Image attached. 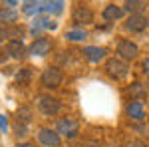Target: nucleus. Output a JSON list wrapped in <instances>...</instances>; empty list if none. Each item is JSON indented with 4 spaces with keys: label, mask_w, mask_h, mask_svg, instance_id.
Listing matches in <instances>:
<instances>
[{
    "label": "nucleus",
    "mask_w": 149,
    "mask_h": 147,
    "mask_svg": "<svg viewBox=\"0 0 149 147\" xmlns=\"http://www.w3.org/2000/svg\"><path fill=\"white\" fill-rule=\"evenodd\" d=\"M38 107H40V111L44 113V115H56L62 109V103H60L58 98L42 93V95H38Z\"/></svg>",
    "instance_id": "f257e3e1"
},
{
    "label": "nucleus",
    "mask_w": 149,
    "mask_h": 147,
    "mask_svg": "<svg viewBox=\"0 0 149 147\" xmlns=\"http://www.w3.org/2000/svg\"><path fill=\"white\" fill-rule=\"evenodd\" d=\"M62 79H64V76H62V72L58 68H46L44 72H42V76H40V84L44 86V88H58L60 84H62Z\"/></svg>",
    "instance_id": "f03ea898"
},
{
    "label": "nucleus",
    "mask_w": 149,
    "mask_h": 147,
    "mask_svg": "<svg viewBox=\"0 0 149 147\" xmlns=\"http://www.w3.org/2000/svg\"><path fill=\"white\" fill-rule=\"evenodd\" d=\"M105 70H107V74L115 79H121L127 76V64L121 60V58H111V60H107V64H105Z\"/></svg>",
    "instance_id": "7ed1b4c3"
},
{
    "label": "nucleus",
    "mask_w": 149,
    "mask_h": 147,
    "mask_svg": "<svg viewBox=\"0 0 149 147\" xmlns=\"http://www.w3.org/2000/svg\"><path fill=\"white\" fill-rule=\"evenodd\" d=\"M44 10H52V0H26L22 8V12L28 16H34V14L38 16Z\"/></svg>",
    "instance_id": "20e7f679"
},
{
    "label": "nucleus",
    "mask_w": 149,
    "mask_h": 147,
    "mask_svg": "<svg viewBox=\"0 0 149 147\" xmlns=\"http://www.w3.org/2000/svg\"><path fill=\"white\" fill-rule=\"evenodd\" d=\"M137 46L133 44L131 40H121L119 44H117V54H119V58L125 62V60H135L137 58Z\"/></svg>",
    "instance_id": "39448f33"
},
{
    "label": "nucleus",
    "mask_w": 149,
    "mask_h": 147,
    "mask_svg": "<svg viewBox=\"0 0 149 147\" xmlns=\"http://www.w3.org/2000/svg\"><path fill=\"white\" fill-rule=\"evenodd\" d=\"M147 24H149L147 16H143V14H131L125 22V30H129V32H143L147 28Z\"/></svg>",
    "instance_id": "423d86ee"
},
{
    "label": "nucleus",
    "mask_w": 149,
    "mask_h": 147,
    "mask_svg": "<svg viewBox=\"0 0 149 147\" xmlns=\"http://www.w3.org/2000/svg\"><path fill=\"white\" fill-rule=\"evenodd\" d=\"M56 131L60 135H66V137H76L78 135V123L74 121V119H70V117H64V119H60L56 125Z\"/></svg>",
    "instance_id": "0eeeda50"
},
{
    "label": "nucleus",
    "mask_w": 149,
    "mask_h": 147,
    "mask_svg": "<svg viewBox=\"0 0 149 147\" xmlns=\"http://www.w3.org/2000/svg\"><path fill=\"white\" fill-rule=\"evenodd\" d=\"M38 139L40 143H44L48 147H58L62 141H60V133L58 131H52V129H40L38 131Z\"/></svg>",
    "instance_id": "6e6552de"
},
{
    "label": "nucleus",
    "mask_w": 149,
    "mask_h": 147,
    "mask_svg": "<svg viewBox=\"0 0 149 147\" xmlns=\"http://www.w3.org/2000/svg\"><path fill=\"white\" fill-rule=\"evenodd\" d=\"M72 20L78 24V26L92 24V22H93V12L90 10V8H84V6H80V8H76V10H74V14H72Z\"/></svg>",
    "instance_id": "1a4fd4ad"
},
{
    "label": "nucleus",
    "mask_w": 149,
    "mask_h": 147,
    "mask_svg": "<svg viewBox=\"0 0 149 147\" xmlns=\"http://www.w3.org/2000/svg\"><path fill=\"white\" fill-rule=\"evenodd\" d=\"M50 48H52V42L48 38H38V40H34V44L28 48V52L32 56H46L50 52Z\"/></svg>",
    "instance_id": "9d476101"
},
{
    "label": "nucleus",
    "mask_w": 149,
    "mask_h": 147,
    "mask_svg": "<svg viewBox=\"0 0 149 147\" xmlns=\"http://www.w3.org/2000/svg\"><path fill=\"white\" fill-rule=\"evenodd\" d=\"M6 54L12 58H16V60H20V58L26 56V46H24L22 40H10L8 44H6Z\"/></svg>",
    "instance_id": "9b49d317"
},
{
    "label": "nucleus",
    "mask_w": 149,
    "mask_h": 147,
    "mask_svg": "<svg viewBox=\"0 0 149 147\" xmlns=\"http://www.w3.org/2000/svg\"><path fill=\"white\" fill-rule=\"evenodd\" d=\"M56 22H52L48 16H36L32 22V34H40L42 30H54Z\"/></svg>",
    "instance_id": "f8f14e48"
},
{
    "label": "nucleus",
    "mask_w": 149,
    "mask_h": 147,
    "mask_svg": "<svg viewBox=\"0 0 149 147\" xmlns=\"http://www.w3.org/2000/svg\"><path fill=\"white\" fill-rule=\"evenodd\" d=\"M121 16H123V8H119L115 4H109V6L103 8V20H107V22H115Z\"/></svg>",
    "instance_id": "ddd939ff"
},
{
    "label": "nucleus",
    "mask_w": 149,
    "mask_h": 147,
    "mask_svg": "<svg viewBox=\"0 0 149 147\" xmlns=\"http://www.w3.org/2000/svg\"><path fill=\"white\" fill-rule=\"evenodd\" d=\"M84 54L90 62H100L105 58V48H97V46H88L84 48Z\"/></svg>",
    "instance_id": "4468645a"
},
{
    "label": "nucleus",
    "mask_w": 149,
    "mask_h": 147,
    "mask_svg": "<svg viewBox=\"0 0 149 147\" xmlns=\"http://www.w3.org/2000/svg\"><path fill=\"white\" fill-rule=\"evenodd\" d=\"M127 115H129V117H133V119H137V121H141V119H143V115H145L141 102H131V103H129V105H127Z\"/></svg>",
    "instance_id": "2eb2a0df"
},
{
    "label": "nucleus",
    "mask_w": 149,
    "mask_h": 147,
    "mask_svg": "<svg viewBox=\"0 0 149 147\" xmlns=\"http://www.w3.org/2000/svg\"><path fill=\"white\" fill-rule=\"evenodd\" d=\"M123 6H125V10L129 14H141L143 8H145V2L143 0H125Z\"/></svg>",
    "instance_id": "dca6fc26"
},
{
    "label": "nucleus",
    "mask_w": 149,
    "mask_h": 147,
    "mask_svg": "<svg viewBox=\"0 0 149 147\" xmlns=\"http://www.w3.org/2000/svg\"><path fill=\"white\" fill-rule=\"evenodd\" d=\"M18 18V12L14 8H0V22H14Z\"/></svg>",
    "instance_id": "f3484780"
},
{
    "label": "nucleus",
    "mask_w": 149,
    "mask_h": 147,
    "mask_svg": "<svg viewBox=\"0 0 149 147\" xmlns=\"http://www.w3.org/2000/svg\"><path fill=\"white\" fill-rule=\"evenodd\" d=\"M129 95L139 100V98H145V95H147V90L143 88V84L135 82V84H131V88H129Z\"/></svg>",
    "instance_id": "a211bd4d"
},
{
    "label": "nucleus",
    "mask_w": 149,
    "mask_h": 147,
    "mask_svg": "<svg viewBox=\"0 0 149 147\" xmlns=\"http://www.w3.org/2000/svg\"><path fill=\"white\" fill-rule=\"evenodd\" d=\"M14 131H16V135L18 137H24L28 133V123H24V121H18L16 119V123H14Z\"/></svg>",
    "instance_id": "6ab92c4d"
},
{
    "label": "nucleus",
    "mask_w": 149,
    "mask_h": 147,
    "mask_svg": "<svg viewBox=\"0 0 149 147\" xmlns=\"http://www.w3.org/2000/svg\"><path fill=\"white\" fill-rule=\"evenodd\" d=\"M84 38H86L84 30H72V32H68V40H72V42H80Z\"/></svg>",
    "instance_id": "aec40b11"
},
{
    "label": "nucleus",
    "mask_w": 149,
    "mask_h": 147,
    "mask_svg": "<svg viewBox=\"0 0 149 147\" xmlns=\"http://www.w3.org/2000/svg\"><path fill=\"white\" fill-rule=\"evenodd\" d=\"M22 34H24V30L20 28V26H12L10 30H8V38H12V40H22Z\"/></svg>",
    "instance_id": "412c9836"
},
{
    "label": "nucleus",
    "mask_w": 149,
    "mask_h": 147,
    "mask_svg": "<svg viewBox=\"0 0 149 147\" xmlns=\"http://www.w3.org/2000/svg\"><path fill=\"white\" fill-rule=\"evenodd\" d=\"M16 79H18V84H24V82H28V79H30V70H28V68L20 70V74L16 76Z\"/></svg>",
    "instance_id": "4be33fe9"
},
{
    "label": "nucleus",
    "mask_w": 149,
    "mask_h": 147,
    "mask_svg": "<svg viewBox=\"0 0 149 147\" xmlns=\"http://www.w3.org/2000/svg\"><path fill=\"white\" fill-rule=\"evenodd\" d=\"M18 121H24V123H28L30 121V111L22 107V109H18Z\"/></svg>",
    "instance_id": "5701e85b"
},
{
    "label": "nucleus",
    "mask_w": 149,
    "mask_h": 147,
    "mask_svg": "<svg viewBox=\"0 0 149 147\" xmlns=\"http://www.w3.org/2000/svg\"><path fill=\"white\" fill-rule=\"evenodd\" d=\"M52 6H54V12L60 14L62 12V6H64V0H52Z\"/></svg>",
    "instance_id": "b1692460"
},
{
    "label": "nucleus",
    "mask_w": 149,
    "mask_h": 147,
    "mask_svg": "<svg viewBox=\"0 0 149 147\" xmlns=\"http://www.w3.org/2000/svg\"><path fill=\"white\" fill-rule=\"evenodd\" d=\"M6 127H8V121H6V117H4V115H0V129H2V131H6Z\"/></svg>",
    "instance_id": "393cba45"
},
{
    "label": "nucleus",
    "mask_w": 149,
    "mask_h": 147,
    "mask_svg": "<svg viewBox=\"0 0 149 147\" xmlns=\"http://www.w3.org/2000/svg\"><path fill=\"white\" fill-rule=\"evenodd\" d=\"M129 147H147V145H145L143 141H137V139H135V141H131V143H129Z\"/></svg>",
    "instance_id": "a878e982"
},
{
    "label": "nucleus",
    "mask_w": 149,
    "mask_h": 147,
    "mask_svg": "<svg viewBox=\"0 0 149 147\" xmlns=\"http://www.w3.org/2000/svg\"><path fill=\"white\" fill-rule=\"evenodd\" d=\"M141 68H143V72H145V74L149 76V58H147V60H143V64H141Z\"/></svg>",
    "instance_id": "bb28decb"
},
{
    "label": "nucleus",
    "mask_w": 149,
    "mask_h": 147,
    "mask_svg": "<svg viewBox=\"0 0 149 147\" xmlns=\"http://www.w3.org/2000/svg\"><path fill=\"white\" fill-rule=\"evenodd\" d=\"M4 38H8V30H4V28L0 26V42H2Z\"/></svg>",
    "instance_id": "cd10ccee"
},
{
    "label": "nucleus",
    "mask_w": 149,
    "mask_h": 147,
    "mask_svg": "<svg viewBox=\"0 0 149 147\" xmlns=\"http://www.w3.org/2000/svg\"><path fill=\"white\" fill-rule=\"evenodd\" d=\"M4 4H6L8 8H12V6H16V4H18V0H4Z\"/></svg>",
    "instance_id": "c85d7f7f"
},
{
    "label": "nucleus",
    "mask_w": 149,
    "mask_h": 147,
    "mask_svg": "<svg viewBox=\"0 0 149 147\" xmlns=\"http://www.w3.org/2000/svg\"><path fill=\"white\" fill-rule=\"evenodd\" d=\"M16 147H36V145H34V143H18Z\"/></svg>",
    "instance_id": "c756f323"
},
{
    "label": "nucleus",
    "mask_w": 149,
    "mask_h": 147,
    "mask_svg": "<svg viewBox=\"0 0 149 147\" xmlns=\"http://www.w3.org/2000/svg\"><path fill=\"white\" fill-rule=\"evenodd\" d=\"M88 147H102L100 143H88Z\"/></svg>",
    "instance_id": "7c9ffc66"
}]
</instances>
